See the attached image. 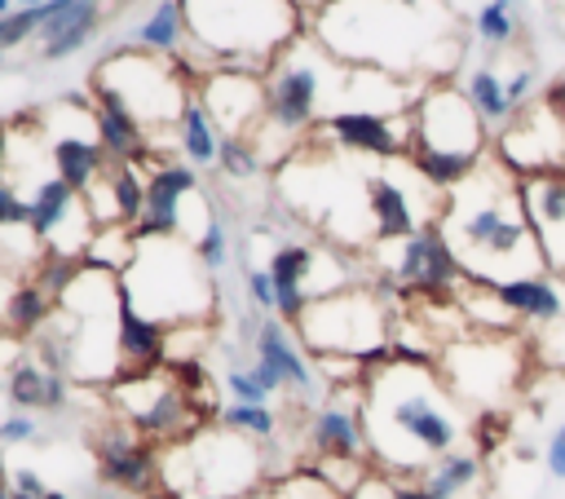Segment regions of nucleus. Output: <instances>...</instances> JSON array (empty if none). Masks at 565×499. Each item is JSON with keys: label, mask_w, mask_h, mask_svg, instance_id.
I'll return each instance as SVG.
<instances>
[{"label": "nucleus", "mask_w": 565, "mask_h": 499, "mask_svg": "<svg viewBox=\"0 0 565 499\" xmlns=\"http://www.w3.org/2000/svg\"><path fill=\"white\" fill-rule=\"evenodd\" d=\"M309 35L344 66L441 84L463 66L468 35L450 0H322Z\"/></svg>", "instance_id": "f257e3e1"}, {"label": "nucleus", "mask_w": 565, "mask_h": 499, "mask_svg": "<svg viewBox=\"0 0 565 499\" xmlns=\"http://www.w3.org/2000/svg\"><path fill=\"white\" fill-rule=\"evenodd\" d=\"M362 420L371 464L388 477L419 481L424 468L455 450L463 424L455 393L446 389L437 362L388 353L362 380Z\"/></svg>", "instance_id": "f03ea898"}, {"label": "nucleus", "mask_w": 565, "mask_h": 499, "mask_svg": "<svg viewBox=\"0 0 565 499\" xmlns=\"http://www.w3.org/2000/svg\"><path fill=\"white\" fill-rule=\"evenodd\" d=\"M437 225H441L455 261L463 265L468 283L499 287L512 278L547 274L543 247L525 216L521 177L512 168H503L494 155L468 181L446 190Z\"/></svg>", "instance_id": "7ed1b4c3"}, {"label": "nucleus", "mask_w": 565, "mask_h": 499, "mask_svg": "<svg viewBox=\"0 0 565 499\" xmlns=\"http://www.w3.org/2000/svg\"><path fill=\"white\" fill-rule=\"evenodd\" d=\"M190 22V49L221 62V71L265 75L269 62L305 35L296 0H181Z\"/></svg>", "instance_id": "20e7f679"}, {"label": "nucleus", "mask_w": 565, "mask_h": 499, "mask_svg": "<svg viewBox=\"0 0 565 499\" xmlns=\"http://www.w3.org/2000/svg\"><path fill=\"white\" fill-rule=\"evenodd\" d=\"M119 287L128 305L150 322H159L163 331L203 322L216 305L212 269L181 234H137V252L119 274Z\"/></svg>", "instance_id": "39448f33"}, {"label": "nucleus", "mask_w": 565, "mask_h": 499, "mask_svg": "<svg viewBox=\"0 0 565 499\" xmlns=\"http://www.w3.org/2000/svg\"><path fill=\"white\" fill-rule=\"evenodd\" d=\"M265 455L260 442L216 424L199 428L168 446L159 459V486L177 499H243L265 490Z\"/></svg>", "instance_id": "423d86ee"}, {"label": "nucleus", "mask_w": 565, "mask_h": 499, "mask_svg": "<svg viewBox=\"0 0 565 499\" xmlns=\"http://www.w3.org/2000/svg\"><path fill=\"white\" fill-rule=\"evenodd\" d=\"M388 296L397 291L384 283H353L335 296L313 300L296 322L305 353L309 358H358L366 367L384 362L393 353Z\"/></svg>", "instance_id": "0eeeda50"}, {"label": "nucleus", "mask_w": 565, "mask_h": 499, "mask_svg": "<svg viewBox=\"0 0 565 499\" xmlns=\"http://www.w3.org/2000/svg\"><path fill=\"white\" fill-rule=\"evenodd\" d=\"M349 84V66L322 49L309 31L296 35L265 71V102L269 124H278L287 137H300L305 128L322 124L331 110H340Z\"/></svg>", "instance_id": "6e6552de"}, {"label": "nucleus", "mask_w": 565, "mask_h": 499, "mask_svg": "<svg viewBox=\"0 0 565 499\" xmlns=\"http://www.w3.org/2000/svg\"><path fill=\"white\" fill-rule=\"evenodd\" d=\"M93 93H110L119 97L141 128L150 124H177L190 93L181 79V57H163L137 44H119L102 57V66L93 71Z\"/></svg>", "instance_id": "1a4fd4ad"}, {"label": "nucleus", "mask_w": 565, "mask_h": 499, "mask_svg": "<svg viewBox=\"0 0 565 499\" xmlns=\"http://www.w3.org/2000/svg\"><path fill=\"white\" fill-rule=\"evenodd\" d=\"M110 397H115L124 424L137 437H146V442H168L172 446V442H181V437H190V433L203 428L199 424L203 415H199L194 397L177 384V375L168 371V362L154 367V371L119 375L110 384Z\"/></svg>", "instance_id": "9d476101"}, {"label": "nucleus", "mask_w": 565, "mask_h": 499, "mask_svg": "<svg viewBox=\"0 0 565 499\" xmlns=\"http://www.w3.org/2000/svg\"><path fill=\"white\" fill-rule=\"evenodd\" d=\"M521 367H525V344L516 336H481V331L446 340L437 358L446 389L481 406H494L521 380Z\"/></svg>", "instance_id": "9b49d317"}, {"label": "nucleus", "mask_w": 565, "mask_h": 499, "mask_svg": "<svg viewBox=\"0 0 565 499\" xmlns=\"http://www.w3.org/2000/svg\"><path fill=\"white\" fill-rule=\"evenodd\" d=\"M490 155L516 177L565 172V79L539 93L525 110H516L499 132Z\"/></svg>", "instance_id": "f8f14e48"}, {"label": "nucleus", "mask_w": 565, "mask_h": 499, "mask_svg": "<svg viewBox=\"0 0 565 499\" xmlns=\"http://www.w3.org/2000/svg\"><path fill=\"white\" fill-rule=\"evenodd\" d=\"M411 155H463V159H486L494 146V132L468 102V93L450 79L428 84L411 110Z\"/></svg>", "instance_id": "ddd939ff"}, {"label": "nucleus", "mask_w": 565, "mask_h": 499, "mask_svg": "<svg viewBox=\"0 0 565 499\" xmlns=\"http://www.w3.org/2000/svg\"><path fill=\"white\" fill-rule=\"evenodd\" d=\"M402 296H424V300H455L459 287L468 283L463 278V265L455 261L441 225H424L419 234L393 243V261H388V274H384Z\"/></svg>", "instance_id": "4468645a"}, {"label": "nucleus", "mask_w": 565, "mask_h": 499, "mask_svg": "<svg viewBox=\"0 0 565 499\" xmlns=\"http://www.w3.org/2000/svg\"><path fill=\"white\" fill-rule=\"evenodd\" d=\"M322 132L335 150L344 155H366V159H406L415 128L411 115H375V110H331L322 119Z\"/></svg>", "instance_id": "2eb2a0df"}, {"label": "nucleus", "mask_w": 565, "mask_h": 499, "mask_svg": "<svg viewBox=\"0 0 565 499\" xmlns=\"http://www.w3.org/2000/svg\"><path fill=\"white\" fill-rule=\"evenodd\" d=\"M305 437H309L313 459H371L366 420H362V384L358 389H335L309 415Z\"/></svg>", "instance_id": "dca6fc26"}, {"label": "nucleus", "mask_w": 565, "mask_h": 499, "mask_svg": "<svg viewBox=\"0 0 565 499\" xmlns=\"http://www.w3.org/2000/svg\"><path fill=\"white\" fill-rule=\"evenodd\" d=\"M199 102L212 115V124L221 128V137H247L269 115L265 75H247V71H212L203 79Z\"/></svg>", "instance_id": "f3484780"}, {"label": "nucleus", "mask_w": 565, "mask_h": 499, "mask_svg": "<svg viewBox=\"0 0 565 499\" xmlns=\"http://www.w3.org/2000/svg\"><path fill=\"white\" fill-rule=\"evenodd\" d=\"M97 477L115 490H128V495H150L159 490V450L154 442L137 437L128 424H115L97 437Z\"/></svg>", "instance_id": "a211bd4d"}, {"label": "nucleus", "mask_w": 565, "mask_h": 499, "mask_svg": "<svg viewBox=\"0 0 565 499\" xmlns=\"http://www.w3.org/2000/svg\"><path fill=\"white\" fill-rule=\"evenodd\" d=\"M525 216L543 247V265L556 283H565V172H534L521 177Z\"/></svg>", "instance_id": "6ab92c4d"}, {"label": "nucleus", "mask_w": 565, "mask_h": 499, "mask_svg": "<svg viewBox=\"0 0 565 499\" xmlns=\"http://www.w3.org/2000/svg\"><path fill=\"white\" fill-rule=\"evenodd\" d=\"M252 353H256V362H265V367L282 380L287 393H296V397H305V402L318 393L322 375H318L313 358L305 353V344H300V336H296L291 322L265 318V322L256 327V336H252Z\"/></svg>", "instance_id": "aec40b11"}, {"label": "nucleus", "mask_w": 565, "mask_h": 499, "mask_svg": "<svg viewBox=\"0 0 565 499\" xmlns=\"http://www.w3.org/2000/svg\"><path fill=\"white\" fill-rule=\"evenodd\" d=\"M313 265H318V247L313 243H300V238H278L265 256V269L274 278V318L282 322H300V314L309 309V278H313Z\"/></svg>", "instance_id": "412c9836"}, {"label": "nucleus", "mask_w": 565, "mask_h": 499, "mask_svg": "<svg viewBox=\"0 0 565 499\" xmlns=\"http://www.w3.org/2000/svg\"><path fill=\"white\" fill-rule=\"evenodd\" d=\"M199 190V177L190 163H159L146 177V212L137 221V234H181V208Z\"/></svg>", "instance_id": "4be33fe9"}, {"label": "nucleus", "mask_w": 565, "mask_h": 499, "mask_svg": "<svg viewBox=\"0 0 565 499\" xmlns=\"http://www.w3.org/2000/svg\"><path fill=\"white\" fill-rule=\"evenodd\" d=\"M44 9V26H40V62H62L71 53H79L97 22H102V0H49Z\"/></svg>", "instance_id": "5701e85b"}, {"label": "nucleus", "mask_w": 565, "mask_h": 499, "mask_svg": "<svg viewBox=\"0 0 565 499\" xmlns=\"http://www.w3.org/2000/svg\"><path fill=\"white\" fill-rule=\"evenodd\" d=\"M97 106H93V132L106 150L110 163H141L146 159V128L137 124V115L110 97V93H93Z\"/></svg>", "instance_id": "b1692460"}, {"label": "nucleus", "mask_w": 565, "mask_h": 499, "mask_svg": "<svg viewBox=\"0 0 565 499\" xmlns=\"http://www.w3.org/2000/svg\"><path fill=\"white\" fill-rule=\"evenodd\" d=\"M4 393H9V406H13V411H26V415L62 411V406H66V375L49 371L40 358H18V362L9 367Z\"/></svg>", "instance_id": "393cba45"}, {"label": "nucleus", "mask_w": 565, "mask_h": 499, "mask_svg": "<svg viewBox=\"0 0 565 499\" xmlns=\"http://www.w3.org/2000/svg\"><path fill=\"white\" fill-rule=\"evenodd\" d=\"M163 362H168V331L159 322H150L146 314H137L124 296V309H119V375L154 371Z\"/></svg>", "instance_id": "a878e982"}, {"label": "nucleus", "mask_w": 565, "mask_h": 499, "mask_svg": "<svg viewBox=\"0 0 565 499\" xmlns=\"http://www.w3.org/2000/svg\"><path fill=\"white\" fill-rule=\"evenodd\" d=\"M494 296L530 327H543V322H556L565 318V296H561V283L552 274H530V278H512V283H499Z\"/></svg>", "instance_id": "bb28decb"}, {"label": "nucleus", "mask_w": 565, "mask_h": 499, "mask_svg": "<svg viewBox=\"0 0 565 499\" xmlns=\"http://www.w3.org/2000/svg\"><path fill=\"white\" fill-rule=\"evenodd\" d=\"M106 150L97 137H79V132H66L53 141V177H62L75 194H84L102 172H106Z\"/></svg>", "instance_id": "cd10ccee"}, {"label": "nucleus", "mask_w": 565, "mask_h": 499, "mask_svg": "<svg viewBox=\"0 0 565 499\" xmlns=\"http://www.w3.org/2000/svg\"><path fill=\"white\" fill-rule=\"evenodd\" d=\"M132 44L137 49H150V53H163V57H185V44H190L185 4L181 0H159V9L146 22H137Z\"/></svg>", "instance_id": "c85d7f7f"}, {"label": "nucleus", "mask_w": 565, "mask_h": 499, "mask_svg": "<svg viewBox=\"0 0 565 499\" xmlns=\"http://www.w3.org/2000/svg\"><path fill=\"white\" fill-rule=\"evenodd\" d=\"M177 146H181V155L194 168H212L221 159V128L212 124V115L203 110L199 97H190L185 110H181V119H177Z\"/></svg>", "instance_id": "c756f323"}, {"label": "nucleus", "mask_w": 565, "mask_h": 499, "mask_svg": "<svg viewBox=\"0 0 565 499\" xmlns=\"http://www.w3.org/2000/svg\"><path fill=\"white\" fill-rule=\"evenodd\" d=\"M419 481L428 486L433 499H459V495H468V490L481 481V455H472V450H450V455L433 459Z\"/></svg>", "instance_id": "7c9ffc66"}, {"label": "nucleus", "mask_w": 565, "mask_h": 499, "mask_svg": "<svg viewBox=\"0 0 565 499\" xmlns=\"http://www.w3.org/2000/svg\"><path fill=\"white\" fill-rule=\"evenodd\" d=\"M53 314H57V296H49L40 283H22L4 300V327L18 336H40Z\"/></svg>", "instance_id": "2f4dec72"}, {"label": "nucleus", "mask_w": 565, "mask_h": 499, "mask_svg": "<svg viewBox=\"0 0 565 499\" xmlns=\"http://www.w3.org/2000/svg\"><path fill=\"white\" fill-rule=\"evenodd\" d=\"M459 88L468 93V102L477 106V115L486 119V128H490V132H499V128L512 119L508 97H503V75H499L494 66H472V71L463 75V84H459Z\"/></svg>", "instance_id": "473e14b6"}, {"label": "nucleus", "mask_w": 565, "mask_h": 499, "mask_svg": "<svg viewBox=\"0 0 565 499\" xmlns=\"http://www.w3.org/2000/svg\"><path fill=\"white\" fill-rule=\"evenodd\" d=\"M468 22H472V35H477L490 53H499V49H508V44L521 40V22H525V18H512V13H503L494 0H486V4L472 9Z\"/></svg>", "instance_id": "72a5a7b5"}, {"label": "nucleus", "mask_w": 565, "mask_h": 499, "mask_svg": "<svg viewBox=\"0 0 565 499\" xmlns=\"http://www.w3.org/2000/svg\"><path fill=\"white\" fill-rule=\"evenodd\" d=\"M256 499H344V495L331 490L313 468H291L282 477H269Z\"/></svg>", "instance_id": "f704fd0d"}, {"label": "nucleus", "mask_w": 565, "mask_h": 499, "mask_svg": "<svg viewBox=\"0 0 565 499\" xmlns=\"http://www.w3.org/2000/svg\"><path fill=\"white\" fill-rule=\"evenodd\" d=\"M225 428H234V433H243V437H252V442H274V433H278V415H274V406H252V402H230V406H221V415H216Z\"/></svg>", "instance_id": "c9c22d12"}, {"label": "nucleus", "mask_w": 565, "mask_h": 499, "mask_svg": "<svg viewBox=\"0 0 565 499\" xmlns=\"http://www.w3.org/2000/svg\"><path fill=\"white\" fill-rule=\"evenodd\" d=\"M216 168H221L230 181H247V177H256V172L265 168V159L256 155V146H252L247 137H221V159H216Z\"/></svg>", "instance_id": "e433bc0d"}, {"label": "nucleus", "mask_w": 565, "mask_h": 499, "mask_svg": "<svg viewBox=\"0 0 565 499\" xmlns=\"http://www.w3.org/2000/svg\"><path fill=\"white\" fill-rule=\"evenodd\" d=\"M194 252H199V261H203L212 274H216V269H225V261H230V234H225V221H221V212H216V208H212L207 225L199 230Z\"/></svg>", "instance_id": "4c0bfd02"}, {"label": "nucleus", "mask_w": 565, "mask_h": 499, "mask_svg": "<svg viewBox=\"0 0 565 499\" xmlns=\"http://www.w3.org/2000/svg\"><path fill=\"white\" fill-rule=\"evenodd\" d=\"M40 26H44V9H13V13H4L0 18V53L35 40Z\"/></svg>", "instance_id": "58836bf2"}, {"label": "nucleus", "mask_w": 565, "mask_h": 499, "mask_svg": "<svg viewBox=\"0 0 565 499\" xmlns=\"http://www.w3.org/2000/svg\"><path fill=\"white\" fill-rule=\"evenodd\" d=\"M530 353L543 362V367H565V318H556V322H543V327H534V336H530Z\"/></svg>", "instance_id": "ea45409f"}, {"label": "nucleus", "mask_w": 565, "mask_h": 499, "mask_svg": "<svg viewBox=\"0 0 565 499\" xmlns=\"http://www.w3.org/2000/svg\"><path fill=\"white\" fill-rule=\"evenodd\" d=\"M225 393H230V402H252V406H269V389L256 380V371L252 367H230L225 371Z\"/></svg>", "instance_id": "a19ab883"}, {"label": "nucleus", "mask_w": 565, "mask_h": 499, "mask_svg": "<svg viewBox=\"0 0 565 499\" xmlns=\"http://www.w3.org/2000/svg\"><path fill=\"white\" fill-rule=\"evenodd\" d=\"M26 221H31V203L9 177H0V234H13V230L26 234Z\"/></svg>", "instance_id": "79ce46f5"}, {"label": "nucleus", "mask_w": 565, "mask_h": 499, "mask_svg": "<svg viewBox=\"0 0 565 499\" xmlns=\"http://www.w3.org/2000/svg\"><path fill=\"white\" fill-rule=\"evenodd\" d=\"M503 97H508V110H512V115L525 110V106L539 97V71L525 62V66H516L512 75H503Z\"/></svg>", "instance_id": "37998d69"}, {"label": "nucleus", "mask_w": 565, "mask_h": 499, "mask_svg": "<svg viewBox=\"0 0 565 499\" xmlns=\"http://www.w3.org/2000/svg\"><path fill=\"white\" fill-rule=\"evenodd\" d=\"M243 291H247V300L256 305V314H274L278 296H274V278H269V269H265V265L243 261Z\"/></svg>", "instance_id": "c03bdc74"}, {"label": "nucleus", "mask_w": 565, "mask_h": 499, "mask_svg": "<svg viewBox=\"0 0 565 499\" xmlns=\"http://www.w3.org/2000/svg\"><path fill=\"white\" fill-rule=\"evenodd\" d=\"M35 437H40L35 415L13 411V415H4V420H0V446H22V442H35Z\"/></svg>", "instance_id": "a18cd8bd"}, {"label": "nucleus", "mask_w": 565, "mask_h": 499, "mask_svg": "<svg viewBox=\"0 0 565 499\" xmlns=\"http://www.w3.org/2000/svg\"><path fill=\"white\" fill-rule=\"evenodd\" d=\"M9 486H13V495H26V499H44L49 495V486H44V477L35 468H13Z\"/></svg>", "instance_id": "49530a36"}, {"label": "nucleus", "mask_w": 565, "mask_h": 499, "mask_svg": "<svg viewBox=\"0 0 565 499\" xmlns=\"http://www.w3.org/2000/svg\"><path fill=\"white\" fill-rule=\"evenodd\" d=\"M543 464H547V477H552V481H565V424H561V428L547 437Z\"/></svg>", "instance_id": "de8ad7c7"}, {"label": "nucleus", "mask_w": 565, "mask_h": 499, "mask_svg": "<svg viewBox=\"0 0 565 499\" xmlns=\"http://www.w3.org/2000/svg\"><path fill=\"white\" fill-rule=\"evenodd\" d=\"M393 486H397V477H388V473H380V468H375V473H371V477H366L349 499H393Z\"/></svg>", "instance_id": "09e8293b"}, {"label": "nucleus", "mask_w": 565, "mask_h": 499, "mask_svg": "<svg viewBox=\"0 0 565 499\" xmlns=\"http://www.w3.org/2000/svg\"><path fill=\"white\" fill-rule=\"evenodd\" d=\"M393 499H433V495H428V486H424V481H402V477H397Z\"/></svg>", "instance_id": "8fccbe9b"}, {"label": "nucleus", "mask_w": 565, "mask_h": 499, "mask_svg": "<svg viewBox=\"0 0 565 499\" xmlns=\"http://www.w3.org/2000/svg\"><path fill=\"white\" fill-rule=\"evenodd\" d=\"M503 13H512V18H530V0H494Z\"/></svg>", "instance_id": "3c124183"}, {"label": "nucleus", "mask_w": 565, "mask_h": 499, "mask_svg": "<svg viewBox=\"0 0 565 499\" xmlns=\"http://www.w3.org/2000/svg\"><path fill=\"white\" fill-rule=\"evenodd\" d=\"M4 163H9V128H0V177H4Z\"/></svg>", "instance_id": "603ef678"}, {"label": "nucleus", "mask_w": 565, "mask_h": 499, "mask_svg": "<svg viewBox=\"0 0 565 499\" xmlns=\"http://www.w3.org/2000/svg\"><path fill=\"white\" fill-rule=\"evenodd\" d=\"M0 499H13V486H9V468L0 464Z\"/></svg>", "instance_id": "864d4df0"}, {"label": "nucleus", "mask_w": 565, "mask_h": 499, "mask_svg": "<svg viewBox=\"0 0 565 499\" xmlns=\"http://www.w3.org/2000/svg\"><path fill=\"white\" fill-rule=\"evenodd\" d=\"M18 9H40V4H49V0H13Z\"/></svg>", "instance_id": "5fc2aeb1"}, {"label": "nucleus", "mask_w": 565, "mask_h": 499, "mask_svg": "<svg viewBox=\"0 0 565 499\" xmlns=\"http://www.w3.org/2000/svg\"><path fill=\"white\" fill-rule=\"evenodd\" d=\"M4 13H13V0H0V18H4Z\"/></svg>", "instance_id": "6e6d98bb"}, {"label": "nucleus", "mask_w": 565, "mask_h": 499, "mask_svg": "<svg viewBox=\"0 0 565 499\" xmlns=\"http://www.w3.org/2000/svg\"><path fill=\"white\" fill-rule=\"evenodd\" d=\"M44 499H71V495H62V490H49V495H44Z\"/></svg>", "instance_id": "4d7b16f0"}, {"label": "nucleus", "mask_w": 565, "mask_h": 499, "mask_svg": "<svg viewBox=\"0 0 565 499\" xmlns=\"http://www.w3.org/2000/svg\"><path fill=\"white\" fill-rule=\"evenodd\" d=\"M13 499H26V495H13Z\"/></svg>", "instance_id": "13d9d810"}]
</instances>
